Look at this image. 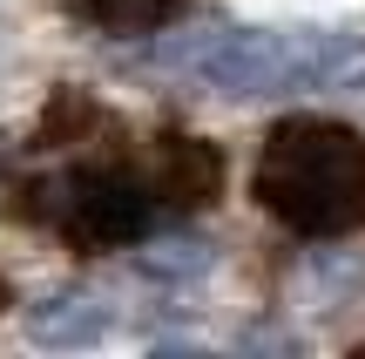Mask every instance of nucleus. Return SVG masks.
<instances>
[{"mask_svg":"<svg viewBox=\"0 0 365 359\" xmlns=\"http://www.w3.org/2000/svg\"><path fill=\"white\" fill-rule=\"evenodd\" d=\"M81 14H88L95 27H108V34H149V27H163L182 0H75Z\"/></svg>","mask_w":365,"mask_h":359,"instance_id":"423d86ee","label":"nucleus"},{"mask_svg":"<svg viewBox=\"0 0 365 359\" xmlns=\"http://www.w3.org/2000/svg\"><path fill=\"white\" fill-rule=\"evenodd\" d=\"M250 197L298 238H345L365 224V129L291 116L264 136Z\"/></svg>","mask_w":365,"mask_h":359,"instance_id":"f03ea898","label":"nucleus"},{"mask_svg":"<svg viewBox=\"0 0 365 359\" xmlns=\"http://www.w3.org/2000/svg\"><path fill=\"white\" fill-rule=\"evenodd\" d=\"M149 61L176 68L196 89L230 102H277V95H365V41L304 34V27H190L149 48Z\"/></svg>","mask_w":365,"mask_h":359,"instance_id":"f257e3e1","label":"nucleus"},{"mask_svg":"<svg viewBox=\"0 0 365 359\" xmlns=\"http://www.w3.org/2000/svg\"><path fill=\"white\" fill-rule=\"evenodd\" d=\"M135 271H143V278H176V285H190V278H203V271H210V244H182V238L149 244V251L135 258Z\"/></svg>","mask_w":365,"mask_h":359,"instance_id":"0eeeda50","label":"nucleus"},{"mask_svg":"<svg viewBox=\"0 0 365 359\" xmlns=\"http://www.w3.org/2000/svg\"><path fill=\"white\" fill-rule=\"evenodd\" d=\"M143 183L156 190L163 203H176V211H203L223 190V149L203 143V136H156Z\"/></svg>","mask_w":365,"mask_h":359,"instance_id":"20e7f679","label":"nucleus"},{"mask_svg":"<svg viewBox=\"0 0 365 359\" xmlns=\"http://www.w3.org/2000/svg\"><path fill=\"white\" fill-rule=\"evenodd\" d=\"M0 305H7V292H0Z\"/></svg>","mask_w":365,"mask_h":359,"instance_id":"6e6552de","label":"nucleus"},{"mask_svg":"<svg viewBox=\"0 0 365 359\" xmlns=\"http://www.w3.org/2000/svg\"><path fill=\"white\" fill-rule=\"evenodd\" d=\"M34 197L41 203H21L27 217H54L68 231V244H81V251H115V244H135L149 231V197L156 190L122 170H81L68 183H41Z\"/></svg>","mask_w":365,"mask_h":359,"instance_id":"7ed1b4c3","label":"nucleus"},{"mask_svg":"<svg viewBox=\"0 0 365 359\" xmlns=\"http://www.w3.org/2000/svg\"><path fill=\"white\" fill-rule=\"evenodd\" d=\"M27 339L54 346V353L95 346V339H108V305L95 292H48V298L27 305Z\"/></svg>","mask_w":365,"mask_h":359,"instance_id":"39448f33","label":"nucleus"}]
</instances>
